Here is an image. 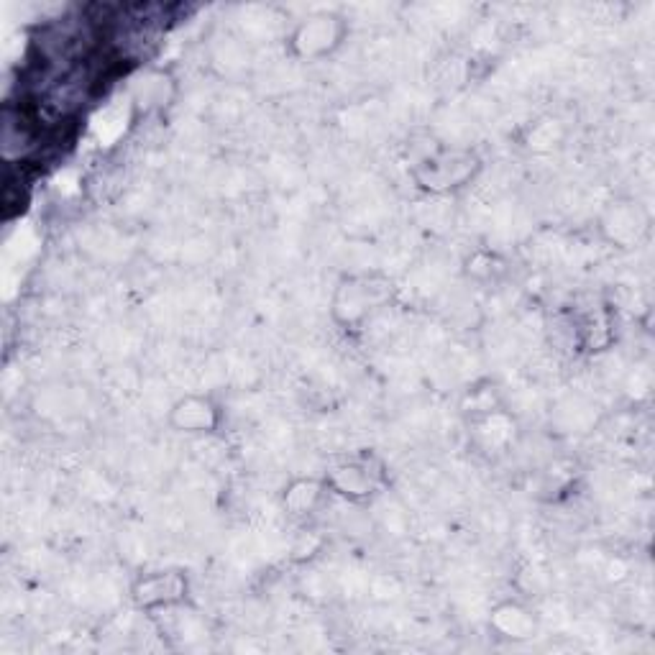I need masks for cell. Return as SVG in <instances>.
<instances>
[{
  "label": "cell",
  "instance_id": "6da1fadb",
  "mask_svg": "<svg viewBox=\"0 0 655 655\" xmlns=\"http://www.w3.org/2000/svg\"><path fill=\"white\" fill-rule=\"evenodd\" d=\"M479 169V159L474 154H443L438 159H428L418 172L423 187L430 190H453L469 182Z\"/></svg>",
  "mask_w": 655,
  "mask_h": 655
},
{
  "label": "cell",
  "instance_id": "7a4b0ae2",
  "mask_svg": "<svg viewBox=\"0 0 655 655\" xmlns=\"http://www.w3.org/2000/svg\"><path fill=\"white\" fill-rule=\"evenodd\" d=\"M185 592V581L177 574H157L141 581L136 586V602L141 607H154V604H167L180 599Z\"/></svg>",
  "mask_w": 655,
  "mask_h": 655
},
{
  "label": "cell",
  "instance_id": "3957f363",
  "mask_svg": "<svg viewBox=\"0 0 655 655\" xmlns=\"http://www.w3.org/2000/svg\"><path fill=\"white\" fill-rule=\"evenodd\" d=\"M174 423H177V428L190 430V433H203V430L208 433L218 423V412L210 402L190 397L174 407Z\"/></svg>",
  "mask_w": 655,
  "mask_h": 655
}]
</instances>
